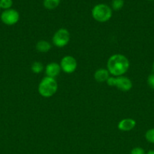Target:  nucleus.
<instances>
[{
  "mask_svg": "<svg viewBox=\"0 0 154 154\" xmlns=\"http://www.w3.org/2000/svg\"><path fill=\"white\" fill-rule=\"evenodd\" d=\"M31 70L33 73L39 74L44 70V66L40 62H34L31 66Z\"/></svg>",
  "mask_w": 154,
  "mask_h": 154,
  "instance_id": "ddd939ff",
  "label": "nucleus"
},
{
  "mask_svg": "<svg viewBox=\"0 0 154 154\" xmlns=\"http://www.w3.org/2000/svg\"><path fill=\"white\" fill-rule=\"evenodd\" d=\"M130 154H146L145 150L140 147H134L130 152Z\"/></svg>",
  "mask_w": 154,
  "mask_h": 154,
  "instance_id": "f3484780",
  "label": "nucleus"
},
{
  "mask_svg": "<svg viewBox=\"0 0 154 154\" xmlns=\"http://www.w3.org/2000/svg\"><path fill=\"white\" fill-rule=\"evenodd\" d=\"M148 1H153V0H148Z\"/></svg>",
  "mask_w": 154,
  "mask_h": 154,
  "instance_id": "412c9836",
  "label": "nucleus"
},
{
  "mask_svg": "<svg viewBox=\"0 0 154 154\" xmlns=\"http://www.w3.org/2000/svg\"><path fill=\"white\" fill-rule=\"evenodd\" d=\"M60 71H61V69H60V64L57 63H48L45 69L46 76L52 78H55L56 77L58 76L60 73Z\"/></svg>",
  "mask_w": 154,
  "mask_h": 154,
  "instance_id": "6e6552de",
  "label": "nucleus"
},
{
  "mask_svg": "<svg viewBox=\"0 0 154 154\" xmlns=\"http://www.w3.org/2000/svg\"><path fill=\"white\" fill-rule=\"evenodd\" d=\"M136 126V121L132 118H125L118 123V129L122 132H129Z\"/></svg>",
  "mask_w": 154,
  "mask_h": 154,
  "instance_id": "1a4fd4ad",
  "label": "nucleus"
},
{
  "mask_svg": "<svg viewBox=\"0 0 154 154\" xmlns=\"http://www.w3.org/2000/svg\"><path fill=\"white\" fill-rule=\"evenodd\" d=\"M51 45L45 40H40L36 43V49L40 53H47L51 50Z\"/></svg>",
  "mask_w": 154,
  "mask_h": 154,
  "instance_id": "9b49d317",
  "label": "nucleus"
},
{
  "mask_svg": "<svg viewBox=\"0 0 154 154\" xmlns=\"http://www.w3.org/2000/svg\"><path fill=\"white\" fill-rule=\"evenodd\" d=\"M146 154H154V150H150L147 152Z\"/></svg>",
  "mask_w": 154,
  "mask_h": 154,
  "instance_id": "6ab92c4d",
  "label": "nucleus"
},
{
  "mask_svg": "<svg viewBox=\"0 0 154 154\" xmlns=\"http://www.w3.org/2000/svg\"><path fill=\"white\" fill-rule=\"evenodd\" d=\"M129 66L128 58L120 54H113L107 60V70L113 77L122 76L128 72Z\"/></svg>",
  "mask_w": 154,
  "mask_h": 154,
  "instance_id": "f257e3e1",
  "label": "nucleus"
},
{
  "mask_svg": "<svg viewBox=\"0 0 154 154\" xmlns=\"http://www.w3.org/2000/svg\"><path fill=\"white\" fill-rule=\"evenodd\" d=\"M145 138L148 142L154 144V128L146 131L145 133Z\"/></svg>",
  "mask_w": 154,
  "mask_h": 154,
  "instance_id": "2eb2a0df",
  "label": "nucleus"
},
{
  "mask_svg": "<svg viewBox=\"0 0 154 154\" xmlns=\"http://www.w3.org/2000/svg\"><path fill=\"white\" fill-rule=\"evenodd\" d=\"M112 8L106 4H98L92 8V17L100 23H105L112 17Z\"/></svg>",
  "mask_w": 154,
  "mask_h": 154,
  "instance_id": "7ed1b4c3",
  "label": "nucleus"
},
{
  "mask_svg": "<svg viewBox=\"0 0 154 154\" xmlns=\"http://www.w3.org/2000/svg\"><path fill=\"white\" fill-rule=\"evenodd\" d=\"M0 17L2 22L4 24L8 26H13L19 21L20 14L16 10L10 8L2 11Z\"/></svg>",
  "mask_w": 154,
  "mask_h": 154,
  "instance_id": "423d86ee",
  "label": "nucleus"
},
{
  "mask_svg": "<svg viewBox=\"0 0 154 154\" xmlns=\"http://www.w3.org/2000/svg\"><path fill=\"white\" fill-rule=\"evenodd\" d=\"M111 6L113 10H121L124 6V0H113V1H112Z\"/></svg>",
  "mask_w": 154,
  "mask_h": 154,
  "instance_id": "4468645a",
  "label": "nucleus"
},
{
  "mask_svg": "<svg viewBox=\"0 0 154 154\" xmlns=\"http://www.w3.org/2000/svg\"><path fill=\"white\" fill-rule=\"evenodd\" d=\"M94 78L97 82L103 83L107 82V80L110 78V72L106 69H99L95 72Z\"/></svg>",
  "mask_w": 154,
  "mask_h": 154,
  "instance_id": "9d476101",
  "label": "nucleus"
},
{
  "mask_svg": "<svg viewBox=\"0 0 154 154\" xmlns=\"http://www.w3.org/2000/svg\"><path fill=\"white\" fill-rule=\"evenodd\" d=\"M60 69L66 74H72L76 70L77 61L72 56H65L60 60Z\"/></svg>",
  "mask_w": 154,
  "mask_h": 154,
  "instance_id": "0eeeda50",
  "label": "nucleus"
},
{
  "mask_svg": "<svg viewBox=\"0 0 154 154\" xmlns=\"http://www.w3.org/2000/svg\"><path fill=\"white\" fill-rule=\"evenodd\" d=\"M146 82H147L148 86H149L151 89L154 90V74H151V75H149V76H148Z\"/></svg>",
  "mask_w": 154,
  "mask_h": 154,
  "instance_id": "a211bd4d",
  "label": "nucleus"
},
{
  "mask_svg": "<svg viewBox=\"0 0 154 154\" xmlns=\"http://www.w3.org/2000/svg\"><path fill=\"white\" fill-rule=\"evenodd\" d=\"M60 3V0H44V7L48 10H53L59 6Z\"/></svg>",
  "mask_w": 154,
  "mask_h": 154,
  "instance_id": "f8f14e48",
  "label": "nucleus"
},
{
  "mask_svg": "<svg viewBox=\"0 0 154 154\" xmlns=\"http://www.w3.org/2000/svg\"><path fill=\"white\" fill-rule=\"evenodd\" d=\"M12 5H13L12 0H0V8L2 9H4V11L10 9Z\"/></svg>",
  "mask_w": 154,
  "mask_h": 154,
  "instance_id": "dca6fc26",
  "label": "nucleus"
},
{
  "mask_svg": "<svg viewBox=\"0 0 154 154\" xmlns=\"http://www.w3.org/2000/svg\"><path fill=\"white\" fill-rule=\"evenodd\" d=\"M107 85L110 87H116L119 90L128 92L132 88V81L128 78L124 76L110 77L107 81Z\"/></svg>",
  "mask_w": 154,
  "mask_h": 154,
  "instance_id": "20e7f679",
  "label": "nucleus"
},
{
  "mask_svg": "<svg viewBox=\"0 0 154 154\" xmlns=\"http://www.w3.org/2000/svg\"><path fill=\"white\" fill-rule=\"evenodd\" d=\"M58 84L55 78L45 77L40 81L38 87V91L40 96L44 98H50L57 91Z\"/></svg>",
  "mask_w": 154,
  "mask_h": 154,
  "instance_id": "f03ea898",
  "label": "nucleus"
},
{
  "mask_svg": "<svg viewBox=\"0 0 154 154\" xmlns=\"http://www.w3.org/2000/svg\"><path fill=\"white\" fill-rule=\"evenodd\" d=\"M70 39V34L66 29H59L52 37V42L57 48H61L68 45Z\"/></svg>",
  "mask_w": 154,
  "mask_h": 154,
  "instance_id": "39448f33",
  "label": "nucleus"
},
{
  "mask_svg": "<svg viewBox=\"0 0 154 154\" xmlns=\"http://www.w3.org/2000/svg\"><path fill=\"white\" fill-rule=\"evenodd\" d=\"M0 10H1V8H0Z\"/></svg>",
  "mask_w": 154,
  "mask_h": 154,
  "instance_id": "4be33fe9",
  "label": "nucleus"
},
{
  "mask_svg": "<svg viewBox=\"0 0 154 154\" xmlns=\"http://www.w3.org/2000/svg\"><path fill=\"white\" fill-rule=\"evenodd\" d=\"M152 69H153V71H154V62H153V63H152Z\"/></svg>",
  "mask_w": 154,
  "mask_h": 154,
  "instance_id": "aec40b11",
  "label": "nucleus"
}]
</instances>
